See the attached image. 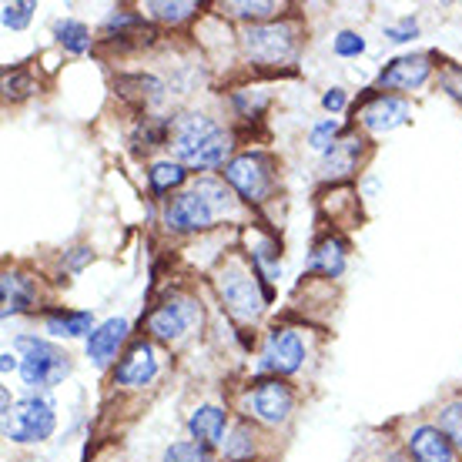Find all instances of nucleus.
Listing matches in <instances>:
<instances>
[{
    "label": "nucleus",
    "instance_id": "f257e3e1",
    "mask_svg": "<svg viewBox=\"0 0 462 462\" xmlns=\"http://www.w3.org/2000/svg\"><path fill=\"white\" fill-rule=\"evenodd\" d=\"M171 148L178 164L208 171V168L225 164L231 144L225 127L218 121H211L208 115H181L171 125Z\"/></svg>",
    "mask_w": 462,
    "mask_h": 462
},
{
    "label": "nucleus",
    "instance_id": "f03ea898",
    "mask_svg": "<svg viewBox=\"0 0 462 462\" xmlns=\"http://www.w3.org/2000/svg\"><path fill=\"white\" fill-rule=\"evenodd\" d=\"M235 208V198L221 181L215 178H201L195 181L191 191H181L168 201L164 208V225L178 235H191V231H205L215 225V218L231 215Z\"/></svg>",
    "mask_w": 462,
    "mask_h": 462
},
{
    "label": "nucleus",
    "instance_id": "7ed1b4c3",
    "mask_svg": "<svg viewBox=\"0 0 462 462\" xmlns=\"http://www.w3.org/2000/svg\"><path fill=\"white\" fill-rule=\"evenodd\" d=\"M262 275L248 268L242 258H228L225 265L218 268L215 275V285H218L221 301L228 305V312L238 319V322H254L258 315L265 312L268 305V291L258 285Z\"/></svg>",
    "mask_w": 462,
    "mask_h": 462
},
{
    "label": "nucleus",
    "instance_id": "20e7f679",
    "mask_svg": "<svg viewBox=\"0 0 462 462\" xmlns=\"http://www.w3.org/2000/svg\"><path fill=\"white\" fill-rule=\"evenodd\" d=\"M245 54H248L252 64H262V68L289 64L299 54V23L295 21L252 23L245 31Z\"/></svg>",
    "mask_w": 462,
    "mask_h": 462
},
{
    "label": "nucleus",
    "instance_id": "39448f33",
    "mask_svg": "<svg viewBox=\"0 0 462 462\" xmlns=\"http://www.w3.org/2000/svg\"><path fill=\"white\" fill-rule=\"evenodd\" d=\"M17 348H21V375L27 385H34V389H51V385H58L64 375L70 372V356L64 348L51 346L44 338H31V336H21L17 338Z\"/></svg>",
    "mask_w": 462,
    "mask_h": 462
},
{
    "label": "nucleus",
    "instance_id": "423d86ee",
    "mask_svg": "<svg viewBox=\"0 0 462 462\" xmlns=\"http://www.w3.org/2000/svg\"><path fill=\"white\" fill-rule=\"evenodd\" d=\"M225 181L228 188L238 191L242 201L248 205H258L265 201L268 191H272V181H275V162L262 154V151H245L238 158H231L225 164Z\"/></svg>",
    "mask_w": 462,
    "mask_h": 462
},
{
    "label": "nucleus",
    "instance_id": "0eeeda50",
    "mask_svg": "<svg viewBox=\"0 0 462 462\" xmlns=\"http://www.w3.org/2000/svg\"><path fill=\"white\" fill-rule=\"evenodd\" d=\"M58 426L54 419V405L47 399H21L11 412H4V436L14 442H44Z\"/></svg>",
    "mask_w": 462,
    "mask_h": 462
},
{
    "label": "nucleus",
    "instance_id": "6e6552de",
    "mask_svg": "<svg viewBox=\"0 0 462 462\" xmlns=\"http://www.w3.org/2000/svg\"><path fill=\"white\" fill-rule=\"evenodd\" d=\"M295 395L282 379H262L245 393V412L265 426H282L291 416Z\"/></svg>",
    "mask_w": 462,
    "mask_h": 462
},
{
    "label": "nucleus",
    "instance_id": "1a4fd4ad",
    "mask_svg": "<svg viewBox=\"0 0 462 462\" xmlns=\"http://www.w3.org/2000/svg\"><path fill=\"white\" fill-rule=\"evenodd\" d=\"M198 322V305L188 295H171L164 299L154 312L148 315V332L162 342L181 338L185 332H191V325Z\"/></svg>",
    "mask_w": 462,
    "mask_h": 462
},
{
    "label": "nucleus",
    "instance_id": "9d476101",
    "mask_svg": "<svg viewBox=\"0 0 462 462\" xmlns=\"http://www.w3.org/2000/svg\"><path fill=\"white\" fill-rule=\"evenodd\" d=\"M305 362V342L295 328H275L265 342V356H262V369L275 372L278 375H291L301 369Z\"/></svg>",
    "mask_w": 462,
    "mask_h": 462
},
{
    "label": "nucleus",
    "instance_id": "9b49d317",
    "mask_svg": "<svg viewBox=\"0 0 462 462\" xmlns=\"http://www.w3.org/2000/svg\"><path fill=\"white\" fill-rule=\"evenodd\" d=\"M432 74V60L426 54H405V58L389 60L379 70V88L385 91H416L429 81Z\"/></svg>",
    "mask_w": 462,
    "mask_h": 462
},
{
    "label": "nucleus",
    "instance_id": "f8f14e48",
    "mask_svg": "<svg viewBox=\"0 0 462 462\" xmlns=\"http://www.w3.org/2000/svg\"><path fill=\"white\" fill-rule=\"evenodd\" d=\"M358 121L372 134H389L409 121V105L395 94H375L369 105L358 111Z\"/></svg>",
    "mask_w": 462,
    "mask_h": 462
},
{
    "label": "nucleus",
    "instance_id": "ddd939ff",
    "mask_svg": "<svg viewBox=\"0 0 462 462\" xmlns=\"http://www.w3.org/2000/svg\"><path fill=\"white\" fill-rule=\"evenodd\" d=\"M154 375H158V356H154L151 342H134V346L127 348V356L117 362L115 382L117 385H127V389H141Z\"/></svg>",
    "mask_w": 462,
    "mask_h": 462
},
{
    "label": "nucleus",
    "instance_id": "4468645a",
    "mask_svg": "<svg viewBox=\"0 0 462 462\" xmlns=\"http://www.w3.org/2000/svg\"><path fill=\"white\" fill-rule=\"evenodd\" d=\"M409 452L416 462H456V446L439 426H419L409 436Z\"/></svg>",
    "mask_w": 462,
    "mask_h": 462
},
{
    "label": "nucleus",
    "instance_id": "2eb2a0df",
    "mask_svg": "<svg viewBox=\"0 0 462 462\" xmlns=\"http://www.w3.org/2000/svg\"><path fill=\"white\" fill-rule=\"evenodd\" d=\"M188 429H191V439L201 442V446H208V449H215V446H221V442H225L228 412H225V409H218V405H201V409H195V412H191V419H188Z\"/></svg>",
    "mask_w": 462,
    "mask_h": 462
},
{
    "label": "nucleus",
    "instance_id": "dca6fc26",
    "mask_svg": "<svg viewBox=\"0 0 462 462\" xmlns=\"http://www.w3.org/2000/svg\"><path fill=\"white\" fill-rule=\"evenodd\" d=\"M127 338V322L125 319H107L88 336V356L94 358V365H107L117 356L121 342Z\"/></svg>",
    "mask_w": 462,
    "mask_h": 462
},
{
    "label": "nucleus",
    "instance_id": "f3484780",
    "mask_svg": "<svg viewBox=\"0 0 462 462\" xmlns=\"http://www.w3.org/2000/svg\"><path fill=\"white\" fill-rule=\"evenodd\" d=\"M362 144H365V141L358 138V134H346V138H338L332 148L325 151V162H322L325 178H328V181H338V178H348V174L356 171Z\"/></svg>",
    "mask_w": 462,
    "mask_h": 462
},
{
    "label": "nucleus",
    "instance_id": "a211bd4d",
    "mask_svg": "<svg viewBox=\"0 0 462 462\" xmlns=\"http://www.w3.org/2000/svg\"><path fill=\"white\" fill-rule=\"evenodd\" d=\"M34 278L23 272H4L0 278V295H4V319L21 315L34 305Z\"/></svg>",
    "mask_w": 462,
    "mask_h": 462
},
{
    "label": "nucleus",
    "instance_id": "6ab92c4d",
    "mask_svg": "<svg viewBox=\"0 0 462 462\" xmlns=\"http://www.w3.org/2000/svg\"><path fill=\"white\" fill-rule=\"evenodd\" d=\"M44 325H47V332L58 338H78V336H91L94 332L91 312H68V309L47 312Z\"/></svg>",
    "mask_w": 462,
    "mask_h": 462
},
{
    "label": "nucleus",
    "instance_id": "aec40b11",
    "mask_svg": "<svg viewBox=\"0 0 462 462\" xmlns=\"http://www.w3.org/2000/svg\"><path fill=\"white\" fill-rule=\"evenodd\" d=\"M312 272H322L325 278H338L342 268H346V242L342 238H322V242L312 248Z\"/></svg>",
    "mask_w": 462,
    "mask_h": 462
},
{
    "label": "nucleus",
    "instance_id": "412c9836",
    "mask_svg": "<svg viewBox=\"0 0 462 462\" xmlns=\"http://www.w3.org/2000/svg\"><path fill=\"white\" fill-rule=\"evenodd\" d=\"M185 164H178V162H158L154 168L148 171V181H151V191L154 195H168V191H174V188H181L185 185Z\"/></svg>",
    "mask_w": 462,
    "mask_h": 462
},
{
    "label": "nucleus",
    "instance_id": "4be33fe9",
    "mask_svg": "<svg viewBox=\"0 0 462 462\" xmlns=\"http://www.w3.org/2000/svg\"><path fill=\"white\" fill-rule=\"evenodd\" d=\"M54 37L70 54H88L91 51V31L81 21H58L54 23Z\"/></svg>",
    "mask_w": 462,
    "mask_h": 462
},
{
    "label": "nucleus",
    "instance_id": "5701e85b",
    "mask_svg": "<svg viewBox=\"0 0 462 462\" xmlns=\"http://www.w3.org/2000/svg\"><path fill=\"white\" fill-rule=\"evenodd\" d=\"M148 11L151 17H158L164 23H181L198 11V4H191V0H151Z\"/></svg>",
    "mask_w": 462,
    "mask_h": 462
},
{
    "label": "nucleus",
    "instance_id": "b1692460",
    "mask_svg": "<svg viewBox=\"0 0 462 462\" xmlns=\"http://www.w3.org/2000/svg\"><path fill=\"white\" fill-rule=\"evenodd\" d=\"M221 11H228L231 17H242V21H268L278 14V4H272V0H235V4H225Z\"/></svg>",
    "mask_w": 462,
    "mask_h": 462
},
{
    "label": "nucleus",
    "instance_id": "393cba45",
    "mask_svg": "<svg viewBox=\"0 0 462 462\" xmlns=\"http://www.w3.org/2000/svg\"><path fill=\"white\" fill-rule=\"evenodd\" d=\"M164 462H215L211 459V449L201 446V442H174L171 449L164 452Z\"/></svg>",
    "mask_w": 462,
    "mask_h": 462
},
{
    "label": "nucleus",
    "instance_id": "a878e982",
    "mask_svg": "<svg viewBox=\"0 0 462 462\" xmlns=\"http://www.w3.org/2000/svg\"><path fill=\"white\" fill-rule=\"evenodd\" d=\"M436 426L449 436L452 446H459V449H462V399H456V402H449L446 409H442Z\"/></svg>",
    "mask_w": 462,
    "mask_h": 462
},
{
    "label": "nucleus",
    "instance_id": "bb28decb",
    "mask_svg": "<svg viewBox=\"0 0 462 462\" xmlns=\"http://www.w3.org/2000/svg\"><path fill=\"white\" fill-rule=\"evenodd\" d=\"M31 17H34V4L31 0H7L4 4V27L23 31L31 23Z\"/></svg>",
    "mask_w": 462,
    "mask_h": 462
},
{
    "label": "nucleus",
    "instance_id": "cd10ccee",
    "mask_svg": "<svg viewBox=\"0 0 462 462\" xmlns=\"http://www.w3.org/2000/svg\"><path fill=\"white\" fill-rule=\"evenodd\" d=\"M252 452H254L252 429H248V426H238V429H235V436H231V442L225 446V456H228L231 462H242V459H248Z\"/></svg>",
    "mask_w": 462,
    "mask_h": 462
},
{
    "label": "nucleus",
    "instance_id": "c85d7f7f",
    "mask_svg": "<svg viewBox=\"0 0 462 462\" xmlns=\"http://www.w3.org/2000/svg\"><path fill=\"white\" fill-rule=\"evenodd\" d=\"M365 51V41L356 34V31H342V34L336 37V54L338 58H358Z\"/></svg>",
    "mask_w": 462,
    "mask_h": 462
},
{
    "label": "nucleus",
    "instance_id": "c756f323",
    "mask_svg": "<svg viewBox=\"0 0 462 462\" xmlns=\"http://www.w3.org/2000/svg\"><path fill=\"white\" fill-rule=\"evenodd\" d=\"M336 134H338V125L328 117V121H322V125L312 127V148L315 151H328L332 144H336Z\"/></svg>",
    "mask_w": 462,
    "mask_h": 462
},
{
    "label": "nucleus",
    "instance_id": "7c9ffc66",
    "mask_svg": "<svg viewBox=\"0 0 462 462\" xmlns=\"http://www.w3.org/2000/svg\"><path fill=\"white\" fill-rule=\"evenodd\" d=\"M416 34H419V23L412 21V17H405V21L393 23V27H385V37H389V41H395V44H405V41H412Z\"/></svg>",
    "mask_w": 462,
    "mask_h": 462
},
{
    "label": "nucleus",
    "instance_id": "2f4dec72",
    "mask_svg": "<svg viewBox=\"0 0 462 462\" xmlns=\"http://www.w3.org/2000/svg\"><path fill=\"white\" fill-rule=\"evenodd\" d=\"M442 84H446V91H449L456 101H462V68L446 70V74H442Z\"/></svg>",
    "mask_w": 462,
    "mask_h": 462
},
{
    "label": "nucleus",
    "instance_id": "473e14b6",
    "mask_svg": "<svg viewBox=\"0 0 462 462\" xmlns=\"http://www.w3.org/2000/svg\"><path fill=\"white\" fill-rule=\"evenodd\" d=\"M322 107H325V111H332V115H336V111H342V107H346V91H342V88H332V91H325Z\"/></svg>",
    "mask_w": 462,
    "mask_h": 462
},
{
    "label": "nucleus",
    "instance_id": "72a5a7b5",
    "mask_svg": "<svg viewBox=\"0 0 462 462\" xmlns=\"http://www.w3.org/2000/svg\"><path fill=\"white\" fill-rule=\"evenodd\" d=\"M84 262H91V248H78V254H70V268H81Z\"/></svg>",
    "mask_w": 462,
    "mask_h": 462
},
{
    "label": "nucleus",
    "instance_id": "f704fd0d",
    "mask_svg": "<svg viewBox=\"0 0 462 462\" xmlns=\"http://www.w3.org/2000/svg\"><path fill=\"white\" fill-rule=\"evenodd\" d=\"M0 358H4V362H0V369H4V372L17 369V358H14L11 352H4V356H0Z\"/></svg>",
    "mask_w": 462,
    "mask_h": 462
}]
</instances>
